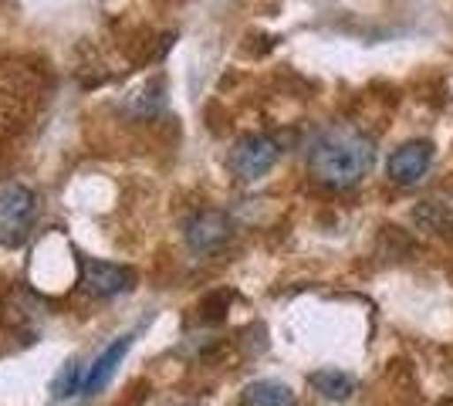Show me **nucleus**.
I'll return each mask as SVG.
<instances>
[{
	"instance_id": "9",
	"label": "nucleus",
	"mask_w": 453,
	"mask_h": 406,
	"mask_svg": "<svg viewBox=\"0 0 453 406\" xmlns=\"http://www.w3.org/2000/svg\"><path fill=\"white\" fill-rule=\"evenodd\" d=\"M311 387L319 389L325 400H349L352 393H356V379L349 376V372H342V369H319V372H311Z\"/></svg>"
},
{
	"instance_id": "1",
	"label": "nucleus",
	"mask_w": 453,
	"mask_h": 406,
	"mask_svg": "<svg viewBox=\"0 0 453 406\" xmlns=\"http://www.w3.org/2000/svg\"><path fill=\"white\" fill-rule=\"evenodd\" d=\"M372 139L352 126H332L315 139L308 153V173L325 190H352L372 170Z\"/></svg>"
},
{
	"instance_id": "8",
	"label": "nucleus",
	"mask_w": 453,
	"mask_h": 406,
	"mask_svg": "<svg viewBox=\"0 0 453 406\" xmlns=\"http://www.w3.org/2000/svg\"><path fill=\"white\" fill-rule=\"evenodd\" d=\"M241 406H298L291 387H284L278 379H257L244 387L241 393Z\"/></svg>"
},
{
	"instance_id": "2",
	"label": "nucleus",
	"mask_w": 453,
	"mask_h": 406,
	"mask_svg": "<svg viewBox=\"0 0 453 406\" xmlns=\"http://www.w3.org/2000/svg\"><path fill=\"white\" fill-rule=\"evenodd\" d=\"M35 213H38V196L27 187L11 183L7 190H0V244L20 248L35 227Z\"/></svg>"
},
{
	"instance_id": "5",
	"label": "nucleus",
	"mask_w": 453,
	"mask_h": 406,
	"mask_svg": "<svg viewBox=\"0 0 453 406\" xmlns=\"http://www.w3.org/2000/svg\"><path fill=\"white\" fill-rule=\"evenodd\" d=\"M430 163H434V146L423 142V139H413V142L399 146L396 153L389 156V180L396 187H413L426 176Z\"/></svg>"
},
{
	"instance_id": "4",
	"label": "nucleus",
	"mask_w": 453,
	"mask_h": 406,
	"mask_svg": "<svg viewBox=\"0 0 453 406\" xmlns=\"http://www.w3.org/2000/svg\"><path fill=\"white\" fill-rule=\"evenodd\" d=\"M81 288L95 295V298H115L126 295L135 285V271L126 264H112V261H95V257H81Z\"/></svg>"
},
{
	"instance_id": "7",
	"label": "nucleus",
	"mask_w": 453,
	"mask_h": 406,
	"mask_svg": "<svg viewBox=\"0 0 453 406\" xmlns=\"http://www.w3.org/2000/svg\"><path fill=\"white\" fill-rule=\"evenodd\" d=\"M135 335H122V339H115L112 346L105 349L98 359L92 363V369L85 372V383H81V396H95V393H102V389L109 387V379L115 376V369L119 363L126 359V352L133 349Z\"/></svg>"
},
{
	"instance_id": "10",
	"label": "nucleus",
	"mask_w": 453,
	"mask_h": 406,
	"mask_svg": "<svg viewBox=\"0 0 453 406\" xmlns=\"http://www.w3.org/2000/svg\"><path fill=\"white\" fill-rule=\"evenodd\" d=\"M413 220L423 227V231H430V234H453V217L450 211L443 207V203H434V200H426V203H419L413 211Z\"/></svg>"
},
{
	"instance_id": "6",
	"label": "nucleus",
	"mask_w": 453,
	"mask_h": 406,
	"mask_svg": "<svg viewBox=\"0 0 453 406\" xmlns=\"http://www.w3.org/2000/svg\"><path fill=\"white\" fill-rule=\"evenodd\" d=\"M226 241H230V220H226V213H220V211L196 213L187 224V244L193 251L210 254V251H217V248H224Z\"/></svg>"
},
{
	"instance_id": "12",
	"label": "nucleus",
	"mask_w": 453,
	"mask_h": 406,
	"mask_svg": "<svg viewBox=\"0 0 453 406\" xmlns=\"http://www.w3.org/2000/svg\"><path fill=\"white\" fill-rule=\"evenodd\" d=\"M183 406H193V403H183Z\"/></svg>"
},
{
	"instance_id": "3",
	"label": "nucleus",
	"mask_w": 453,
	"mask_h": 406,
	"mask_svg": "<svg viewBox=\"0 0 453 406\" xmlns=\"http://www.w3.org/2000/svg\"><path fill=\"white\" fill-rule=\"evenodd\" d=\"M278 156H281V149H278V142L271 139V135H244V139H237L234 142V149H230V170H234V176L237 180H261L265 173H271L274 170V163H278Z\"/></svg>"
},
{
	"instance_id": "11",
	"label": "nucleus",
	"mask_w": 453,
	"mask_h": 406,
	"mask_svg": "<svg viewBox=\"0 0 453 406\" xmlns=\"http://www.w3.org/2000/svg\"><path fill=\"white\" fill-rule=\"evenodd\" d=\"M81 383H85L81 366H78V363H68V366H65V372L55 379L51 393H55V400H72L75 393H81Z\"/></svg>"
}]
</instances>
